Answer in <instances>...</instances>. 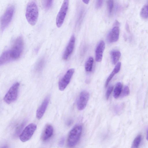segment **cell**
I'll use <instances>...</instances> for the list:
<instances>
[{"instance_id":"18","label":"cell","mask_w":148,"mask_h":148,"mask_svg":"<svg viewBox=\"0 0 148 148\" xmlns=\"http://www.w3.org/2000/svg\"><path fill=\"white\" fill-rule=\"evenodd\" d=\"M122 89V84L120 82H118L116 85L114 91L113 96L115 98H117L119 97L121 93Z\"/></svg>"},{"instance_id":"9","label":"cell","mask_w":148,"mask_h":148,"mask_svg":"<svg viewBox=\"0 0 148 148\" xmlns=\"http://www.w3.org/2000/svg\"><path fill=\"white\" fill-rule=\"evenodd\" d=\"M89 97V94L87 91H83L80 92L77 102V107L78 110H82L85 108Z\"/></svg>"},{"instance_id":"20","label":"cell","mask_w":148,"mask_h":148,"mask_svg":"<svg viewBox=\"0 0 148 148\" xmlns=\"http://www.w3.org/2000/svg\"><path fill=\"white\" fill-rule=\"evenodd\" d=\"M140 15L143 18H148V5H145L142 8Z\"/></svg>"},{"instance_id":"16","label":"cell","mask_w":148,"mask_h":148,"mask_svg":"<svg viewBox=\"0 0 148 148\" xmlns=\"http://www.w3.org/2000/svg\"><path fill=\"white\" fill-rule=\"evenodd\" d=\"M13 60L10 54V50H8L4 52L1 55L0 59V65Z\"/></svg>"},{"instance_id":"25","label":"cell","mask_w":148,"mask_h":148,"mask_svg":"<svg viewBox=\"0 0 148 148\" xmlns=\"http://www.w3.org/2000/svg\"><path fill=\"white\" fill-rule=\"evenodd\" d=\"M130 94V90L127 86H124L122 92V96L124 97Z\"/></svg>"},{"instance_id":"10","label":"cell","mask_w":148,"mask_h":148,"mask_svg":"<svg viewBox=\"0 0 148 148\" xmlns=\"http://www.w3.org/2000/svg\"><path fill=\"white\" fill-rule=\"evenodd\" d=\"M50 97H47L38 109L36 112V117L38 120L41 119L45 113L50 100Z\"/></svg>"},{"instance_id":"26","label":"cell","mask_w":148,"mask_h":148,"mask_svg":"<svg viewBox=\"0 0 148 148\" xmlns=\"http://www.w3.org/2000/svg\"><path fill=\"white\" fill-rule=\"evenodd\" d=\"M113 87L112 86H110L108 88L106 92V99L108 100L113 90Z\"/></svg>"},{"instance_id":"7","label":"cell","mask_w":148,"mask_h":148,"mask_svg":"<svg viewBox=\"0 0 148 148\" xmlns=\"http://www.w3.org/2000/svg\"><path fill=\"white\" fill-rule=\"evenodd\" d=\"M69 0H64L56 19V24L58 27L62 25L66 15L69 6Z\"/></svg>"},{"instance_id":"27","label":"cell","mask_w":148,"mask_h":148,"mask_svg":"<svg viewBox=\"0 0 148 148\" xmlns=\"http://www.w3.org/2000/svg\"><path fill=\"white\" fill-rule=\"evenodd\" d=\"M104 0H96V7L98 9L100 8L102 6Z\"/></svg>"},{"instance_id":"23","label":"cell","mask_w":148,"mask_h":148,"mask_svg":"<svg viewBox=\"0 0 148 148\" xmlns=\"http://www.w3.org/2000/svg\"><path fill=\"white\" fill-rule=\"evenodd\" d=\"M108 12L110 14H111L113 9L114 4V0H107V2Z\"/></svg>"},{"instance_id":"8","label":"cell","mask_w":148,"mask_h":148,"mask_svg":"<svg viewBox=\"0 0 148 148\" xmlns=\"http://www.w3.org/2000/svg\"><path fill=\"white\" fill-rule=\"evenodd\" d=\"M75 70L74 69L69 70L58 83V88L60 91H63L69 83Z\"/></svg>"},{"instance_id":"5","label":"cell","mask_w":148,"mask_h":148,"mask_svg":"<svg viewBox=\"0 0 148 148\" xmlns=\"http://www.w3.org/2000/svg\"><path fill=\"white\" fill-rule=\"evenodd\" d=\"M19 85V83L17 82L10 88L3 98L4 101L6 103L10 104L16 100L18 96Z\"/></svg>"},{"instance_id":"17","label":"cell","mask_w":148,"mask_h":148,"mask_svg":"<svg viewBox=\"0 0 148 148\" xmlns=\"http://www.w3.org/2000/svg\"><path fill=\"white\" fill-rule=\"evenodd\" d=\"M110 55L112 63L115 64L119 61L121 56V53L118 50H114L111 52Z\"/></svg>"},{"instance_id":"4","label":"cell","mask_w":148,"mask_h":148,"mask_svg":"<svg viewBox=\"0 0 148 148\" xmlns=\"http://www.w3.org/2000/svg\"><path fill=\"white\" fill-rule=\"evenodd\" d=\"M14 10V7L12 5L9 6L2 16L1 19V28L3 31L10 23Z\"/></svg>"},{"instance_id":"6","label":"cell","mask_w":148,"mask_h":148,"mask_svg":"<svg viewBox=\"0 0 148 148\" xmlns=\"http://www.w3.org/2000/svg\"><path fill=\"white\" fill-rule=\"evenodd\" d=\"M37 128L36 125L31 123L27 126L19 136V138L22 142L29 140L32 137Z\"/></svg>"},{"instance_id":"1","label":"cell","mask_w":148,"mask_h":148,"mask_svg":"<svg viewBox=\"0 0 148 148\" xmlns=\"http://www.w3.org/2000/svg\"><path fill=\"white\" fill-rule=\"evenodd\" d=\"M25 16L30 25H35L38 16V10L35 2H31L28 4L26 9Z\"/></svg>"},{"instance_id":"22","label":"cell","mask_w":148,"mask_h":148,"mask_svg":"<svg viewBox=\"0 0 148 148\" xmlns=\"http://www.w3.org/2000/svg\"><path fill=\"white\" fill-rule=\"evenodd\" d=\"M45 64V60L43 59H40L37 63L36 66V70L38 72L42 69Z\"/></svg>"},{"instance_id":"19","label":"cell","mask_w":148,"mask_h":148,"mask_svg":"<svg viewBox=\"0 0 148 148\" xmlns=\"http://www.w3.org/2000/svg\"><path fill=\"white\" fill-rule=\"evenodd\" d=\"M93 59L92 57H89L85 64V69L87 72H90L92 69Z\"/></svg>"},{"instance_id":"12","label":"cell","mask_w":148,"mask_h":148,"mask_svg":"<svg viewBox=\"0 0 148 148\" xmlns=\"http://www.w3.org/2000/svg\"><path fill=\"white\" fill-rule=\"evenodd\" d=\"M75 38L74 35L71 37L69 43L64 53L63 58L65 60H67L73 52L74 48Z\"/></svg>"},{"instance_id":"3","label":"cell","mask_w":148,"mask_h":148,"mask_svg":"<svg viewBox=\"0 0 148 148\" xmlns=\"http://www.w3.org/2000/svg\"><path fill=\"white\" fill-rule=\"evenodd\" d=\"M23 46L24 42L21 36L18 37L14 41L12 48L9 50L13 60L19 58L23 52Z\"/></svg>"},{"instance_id":"28","label":"cell","mask_w":148,"mask_h":148,"mask_svg":"<svg viewBox=\"0 0 148 148\" xmlns=\"http://www.w3.org/2000/svg\"><path fill=\"white\" fill-rule=\"evenodd\" d=\"M64 137H62L60 139L59 142V145L60 146H62L64 143Z\"/></svg>"},{"instance_id":"29","label":"cell","mask_w":148,"mask_h":148,"mask_svg":"<svg viewBox=\"0 0 148 148\" xmlns=\"http://www.w3.org/2000/svg\"><path fill=\"white\" fill-rule=\"evenodd\" d=\"M82 1L86 4H88L90 0H82Z\"/></svg>"},{"instance_id":"24","label":"cell","mask_w":148,"mask_h":148,"mask_svg":"<svg viewBox=\"0 0 148 148\" xmlns=\"http://www.w3.org/2000/svg\"><path fill=\"white\" fill-rule=\"evenodd\" d=\"M53 0H43V5L46 10L49 9L51 6Z\"/></svg>"},{"instance_id":"14","label":"cell","mask_w":148,"mask_h":148,"mask_svg":"<svg viewBox=\"0 0 148 148\" xmlns=\"http://www.w3.org/2000/svg\"><path fill=\"white\" fill-rule=\"evenodd\" d=\"M53 129L51 125H47L45 127L41 136V139L45 141L50 138L53 134Z\"/></svg>"},{"instance_id":"30","label":"cell","mask_w":148,"mask_h":148,"mask_svg":"<svg viewBox=\"0 0 148 148\" xmlns=\"http://www.w3.org/2000/svg\"><path fill=\"white\" fill-rule=\"evenodd\" d=\"M146 139L148 141V128L147 130V132Z\"/></svg>"},{"instance_id":"2","label":"cell","mask_w":148,"mask_h":148,"mask_svg":"<svg viewBox=\"0 0 148 148\" xmlns=\"http://www.w3.org/2000/svg\"><path fill=\"white\" fill-rule=\"evenodd\" d=\"M82 131V127L80 125L74 126L70 132L67 140V145L70 147L75 146L79 141Z\"/></svg>"},{"instance_id":"21","label":"cell","mask_w":148,"mask_h":148,"mask_svg":"<svg viewBox=\"0 0 148 148\" xmlns=\"http://www.w3.org/2000/svg\"><path fill=\"white\" fill-rule=\"evenodd\" d=\"M141 140V136L138 135L134 139L132 145V147L136 148L138 147Z\"/></svg>"},{"instance_id":"15","label":"cell","mask_w":148,"mask_h":148,"mask_svg":"<svg viewBox=\"0 0 148 148\" xmlns=\"http://www.w3.org/2000/svg\"><path fill=\"white\" fill-rule=\"evenodd\" d=\"M121 65V62H118L114 68L113 71L107 79L105 83V87H107L109 82L114 75L119 71Z\"/></svg>"},{"instance_id":"13","label":"cell","mask_w":148,"mask_h":148,"mask_svg":"<svg viewBox=\"0 0 148 148\" xmlns=\"http://www.w3.org/2000/svg\"><path fill=\"white\" fill-rule=\"evenodd\" d=\"M105 47V43L103 40L101 41L97 45L95 50V60L97 62H99L102 60Z\"/></svg>"},{"instance_id":"11","label":"cell","mask_w":148,"mask_h":148,"mask_svg":"<svg viewBox=\"0 0 148 148\" xmlns=\"http://www.w3.org/2000/svg\"><path fill=\"white\" fill-rule=\"evenodd\" d=\"M119 28L118 26H115L108 34L107 37V41L109 43L117 41L119 38Z\"/></svg>"}]
</instances>
